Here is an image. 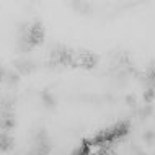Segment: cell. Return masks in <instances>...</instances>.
Here are the masks:
<instances>
[{"label":"cell","instance_id":"obj_1","mask_svg":"<svg viewBox=\"0 0 155 155\" xmlns=\"http://www.w3.org/2000/svg\"><path fill=\"white\" fill-rule=\"evenodd\" d=\"M129 129H131V124L126 123V121H121V123H116L114 126L108 129H103L98 134H95L91 139H88L90 145H106V144H116L118 140L124 139L129 134Z\"/></svg>","mask_w":155,"mask_h":155},{"label":"cell","instance_id":"obj_2","mask_svg":"<svg viewBox=\"0 0 155 155\" xmlns=\"http://www.w3.org/2000/svg\"><path fill=\"white\" fill-rule=\"evenodd\" d=\"M43 43H44V26L39 21L21 28V35H20V49L21 51H30L36 46H41Z\"/></svg>","mask_w":155,"mask_h":155},{"label":"cell","instance_id":"obj_3","mask_svg":"<svg viewBox=\"0 0 155 155\" xmlns=\"http://www.w3.org/2000/svg\"><path fill=\"white\" fill-rule=\"evenodd\" d=\"M98 64V56L90 51H75V59H74V67H82V69H93Z\"/></svg>","mask_w":155,"mask_h":155},{"label":"cell","instance_id":"obj_4","mask_svg":"<svg viewBox=\"0 0 155 155\" xmlns=\"http://www.w3.org/2000/svg\"><path fill=\"white\" fill-rule=\"evenodd\" d=\"M13 145H15L13 137L5 131H0V150L2 152H8V150L13 149Z\"/></svg>","mask_w":155,"mask_h":155},{"label":"cell","instance_id":"obj_5","mask_svg":"<svg viewBox=\"0 0 155 155\" xmlns=\"http://www.w3.org/2000/svg\"><path fill=\"white\" fill-rule=\"evenodd\" d=\"M15 127V116H10V118H0V131H12Z\"/></svg>","mask_w":155,"mask_h":155},{"label":"cell","instance_id":"obj_6","mask_svg":"<svg viewBox=\"0 0 155 155\" xmlns=\"http://www.w3.org/2000/svg\"><path fill=\"white\" fill-rule=\"evenodd\" d=\"M90 147H91V145L88 144V140H83L82 144L78 145V147L75 149V150H74V152L70 153V155H91V152H90Z\"/></svg>","mask_w":155,"mask_h":155},{"label":"cell","instance_id":"obj_7","mask_svg":"<svg viewBox=\"0 0 155 155\" xmlns=\"http://www.w3.org/2000/svg\"><path fill=\"white\" fill-rule=\"evenodd\" d=\"M145 83H147L149 88L155 90V67H150V69L147 70V74H145Z\"/></svg>","mask_w":155,"mask_h":155},{"label":"cell","instance_id":"obj_8","mask_svg":"<svg viewBox=\"0 0 155 155\" xmlns=\"http://www.w3.org/2000/svg\"><path fill=\"white\" fill-rule=\"evenodd\" d=\"M16 69L21 74H30L35 70V65H33L31 62H16Z\"/></svg>","mask_w":155,"mask_h":155},{"label":"cell","instance_id":"obj_9","mask_svg":"<svg viewBox=\"0 0 155 155\" xmlns=\"http://www.w3.org/2000/svg\"><path fill=\"white\" fill-rule=\"evenodd\" d=\"M155 100V90H152V88H147L144 91V101L147 103V104H150Z\"/></svg>","mask_w":155,"mask_h":155},{"label":"cell","instance_id":"obj_10","mask_svg":"<svg viewBox=\"0 0 155 155\" xmlns=\"http://www.w3.org/2000/svg\"><path fill=\"white\" fill-rule=\"evenodd\" d=\"M43 100L46 101V104H48V106H54V104H56V101H54V98L49 93H43Z\"/></svg>","mask_w":155,"mask_h":155},{"label":"cell","instance_id":"obj_11","mask_svg":"<svg viewBox=\"0 0 155 155\" xmlns=\"http://www.w3.org/2000/svg\"><path fill=\"white\" fill-rule=\"evenodd\" d=\"M140 114H142V118H147L149 114H152V104H147L144 110H140Z\"/></svg>","mask_w":155,"mask_h":155},{"label":"cell","instance_id":"obj_12","mask_svg":"<svg viewBox=\"0 0 155 155\" xmlns=\"http://www.w3.org/2000/svg\"><path fill=\"white\" fill-rule=\"evenodd\" d=\"M144 139H145V142H152L153 139H155V132H152V131H147L144 134Z\"/></svg>","mask_w":155,"mask_h":155},{"label":"cell","instance_id":"obj_13","mask_svg":"<svg viewBox=\"0 0 155 155\" xmlns=\"http://www.w3.org/2000/svg\"><path fill=\"white\" fill-rule=\"evenodd\" d=\"M5 77H8V78H7L8 82H13V83H15V82H18V78H20L16 74H7Z\"/></svg>","mask_w":155,"mask_h":155},{"label":"cell","instance_id":"obj_14","mask_svg":"<svg viewBox=\"0 0 155 155\" xmlns=\"http://www.w3.org/2000/svg\"><path fill=\"white\" fill-rule=\"evenodd\" d=\"M126 101H127V104H131V106H136V98H134V96H127Z\"/></svg>","mask_w":155,"mask_h":155},{"label":"cell","instance_id":"obj_15","mask_svg":"<svg viewBox=\"0 0 155 155\" xmlns=\"http://www.w3.org/2000/svg\"><path fill=\"white\" fill-rule=\"evenodd\" d=\"M5 75H7V74H5V70H3L2 67H0V82L3 80V77H5Z\"/></svg>","mask_w":155,"mask_h":155}]
</instances>
